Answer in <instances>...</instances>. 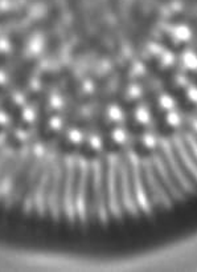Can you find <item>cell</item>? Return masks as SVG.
I'll return each instance as SVG.
<instances>
[{
  "label": "cell",
  "mask_w": 197,
  "mask_h": 272,
  "mask_svg": "<svg viewBox=\"0 0 197 272\" xmlns=\"http://www.w3.org/2000/svg\"><path fill=\"white\" fill-rule=\"evenodd\" d=\"M118 182H119V163L115 154H111L107 159V169H106V190H107V205L110 213L115 218H121L122 209L119 202V191H118Z\"/></svg>",
  "instance_id": "1"
},
{
  "label": "cell",
  "mask_w": 197,
  "mask_h": 272,
  "mask_svg": "<svg viewBox=\"0 0 197 272\" xmlns=\"http://www.w3.org/2000/svg\"><path fill=\"white\" fill-rule=\"evenodd\" d=\"M160 143H162V149H163L164 157H165V163H167L168 169L171 170L173 177L179 181V183L181 184V187L184 188V191H187V193H195V191H196V187H195V184L189 181V178L184 173L183 168L180 166V163H179L176 155H175V151L172 149L171 142H169L168 139H162V142Z\"/></svg>",
  "instance_id": "2"
},
{
  "label": "cell",
  "mask_w": 197,
  "mask_h": 272,
  "mask_svg": "<svg viewBox=\"0 0 197 272\" xmlns=\"http://www.w3.org/2000/svg\"><path fill=\"white\" fill-rule=\"evenodd\" d=\"M130 162H131V180L134 183V195L136 205L144 211L146 214L151 213V203L148 202V197H147L146 188L143 186V178H142V170H140V161H139L138 155L135 153L130 154Z\"/></svg>",
  "instance_id": "3"
},
{
  "label": "cell",
  "mask_w": 197,
  "mask_h": 272,
  "mask_svg": "<svg viewBox=\"0 0 197 272\" xmlns=\"http://www.w3.org/2000/svg\"><path fill=\"white\" fill-rule=\"evenodd\" d=\"M143 168H144V177H146L147 184L148 188L151 190L152 198L156 203L164 206V207H171V199L168 197V194L165 193V190L160 183V181L158 180L154 169H152V161L150 159H144L143 162Z\"/></svg>",
  "instance_id": "4"
},
{
  "label": "cell",
  "mask_w": 197,
  "mask_h": 272,
  "mask_svg": "<svg viewBox=\"0 0 197 272\" xmlns=\"http://www.w3.org/2000/svg\"><path fill=\"white\" fill-rule=\"evenodd\" d=\"M119 182H121L122 203L129 213L136 215L138 214V205H136L134 194H132V188H131L130 170H129L127 163L125 162H122L119 165Z\"/></svg>",
  "instance_id": "5"
},
{
  "label": "cell",
  "mask_w": 197,
  "mask_h": 272,
  "mask_svg": "<svg viewBox=\"0 0 197 272\" xmlns=\"http://www.w3.org/2000/svg\"><path fill=\"white\" fill-rule=\"evenodd\" d=\"M152 163L155 165L156 173L159 174L160 180L163 181V183L167 186V188L169 190V193L173 195V198H175L176 201H183V199H184V193H183L180 188L177 187V184L175 183L173 177L171 176L167 163L164 162V159L162 158V155L154 154V157H152Z\"/></svg>",
  "instance_id": "6"
},
{
  "label": "cell",
  "mask_w": 197,
  "mask_h": 272,
  "mask_svg": "<svg viewBox=\"0 0 197 272\" xmlns=\"http://www.w3.org/2000/svg\"><path fill=\"white\" fill-rule=\"evenodd\" d=\"M173 145L176 147V151L177 154H179V157H180L181 162L184 163L185 168L188 169L189 172H191V174L195 177V180L197 181V163L196 161L193 159L192 155L189 154L188 149L185 147L183 138H180L179 136H176V137L173 138Z\"/></svg>",
  "instance_id": "7"
},
{
  "label": "cell",
  "mask_w": 197,
  "mask_h": 272,
  "mask_svg": "<svg viewBox=\"0 0 197 272\" xmlns=\"http://www.w3.org/2000/svg\"><path fill=\"white\" fill-rule=\"evenodd\" d=\"M172 36L175 38L176 42H188L189 39L192 38V32L188 27L184 24L176 25L173 30H172Z\"/></svg>",
  "instance_id": "8"
},
{
  "label": "cell",
  "mask_w": 197,
  "mask_h": 272,
  "mask_svg": "<svg viewBox=\"0 0 197 272\" xmlns=\"http://www.w3.org/2000/svg\"><path fill=\"white\" fill-rule=\"evenodd\" d=\"M181 61L184 64V67L191 71H196L197 69V54L192 50H185L181 54Z\"/></svg>",
  "instance_id": "9"
},
{
  "label": "cell",
  "mask_w": 197,
  "mask_h": 272,
  "mask_svg": "<svg viewBox=\"0 0 197 272\" xmlns=\"http://www.w3.org/2000/svg\"><path fill=\"white\" fill-rule=\"evenodd\" d=\"M135 120L139 122V124H142V125H147L150 120H151V114H150V110L146 108V106H138V108L135 109Z\"/></svg>",
  "instance_id": "10"
},
{
  "label": "cell",
  "mask_w": 197,
  "mask_h": 272,
  "mask_svg": "<svg viewBox=\"0 0 197 272\" xmlns=\"http://www.w3.org/2000/svg\"><path fill=\"white\" fill-rule=\"evenodd\" d=\"M107 117H109L110 121L121 122L123 121L125 114H123V110L121 109V106L113 104V105H110L109 108H107Z\"/></svg>",
  "instance_id": "11"
},
{
  "label": "cell",
  "mask_w": 197,
  "mask_h": 272,
  "mask_svg": "<svg viewBox=\"0 0 197 272\" xmlns=\"http://www.w3.org/2000/svg\"><path fill=\"white\" fill-rule=\"evenodd\" d=\"M159 105L162 109H165V110H173L175 108V100H173V97L171 94H168V93H163V94H160L159 97Z\"/></svg>",
  "instance_id": "12"
},
{
  "label": "cell",
  "mask_w": 197,
  "mask_h": 272,
  "mask_svg": "<svg viewBox=\"0 0 197 272\" xmlns=\"http://www.w3.org/2000/svg\"><path fill=\"white\" fill-rule=\"evenodd\" d=\"M111 139L118 145H123L127 141V133L126 130L122 128H115L111 132Z\"/></svg>",
  "instance_id": "13"
},
{
  "label": "cell",
  "mask_w": 197,
  "mask_h": 272,
  "mask_svg": "<svg viewBox=\"0 0 197 272\" xmlns=\"http://www.w3.org/2000/svg\"><path fill=\"white\" fill-rule=\"evenodd\" d=\"M165 122H167L168 125L172 126V128H177V126H180L181 124V117L180 114L176 113V112H173V110H169L165 116Z\"/></svg>",
  "instance_id": "14"
},
{
  "label": "cell",
  "mask_w": 197,
  "mask_h": 272,
  "mask_svg": "<svg viewBox=\"0 0 197 272\" xmlns=\"http://www.w3.org/2000/svg\"><path fill=\"white\" fill-rule=\"evenodd\" d=\"M142 142L143 145L148 149H155L156 146V138L155 136L151 133H144L142 136Z\"/></svg>",
  "instance_id": "15"
},
{
  "label": "cell",
  "mask_w": 197,
  "mask_h": 272,
  "mask_svg": "<svg viewBox=\"0 0 197 272\" xmlns=\"http://www.w3.org/2000/svg\"><path fill=\"white\" fill-rule=\"evenodd\" d=\"M160 61H162L164 67H169L175 61V56L171 52H168V50H162L160 52Z\"/></svg>",
  "instance_id": "16"
},
{
  "label": "cell",
  "mask_w": 197,
  "mask_h": 272,
  "mask_svg": "<svg viewBox=\"0 0 197 272\" xmlns=\"http://www.w3.org/2000/svg\"><path fill=\"white\" fill-rule=\"evenodd\" d=\"M142 94V89L138 84H131L127 89V96L129 98H138L139 96Z\"/></svg>",
  "instance_id": "17"
},
{
  "label": "cell",
  "mask_w": 197,
  "mask_h": 272,
  "mask_svg": "<svg viewBox=\"0 0 197 272\" xmlns=\"http://www.w3.org/2000/svg\"><path fill=\"white\" fill-rule=\"evenodd\" d=\"M187 97H188L192 102L197 104V87H195V85H188V87H187Z\"/></svg>",
  "instance_id": "18"
},
{
  "label": "cell",
  "mask_w": 197,
  "mask_h": 272,
  "mask_svg": "<svg viewBox=\"0 0 197 272\" xmlns=\"http://www.w3.org/2000/svg\"><path fill=\"white\" fill-rule=\"evenodd\" d=\"M187 142H188L189 147L192 149L193 155H195V157H196V159H197V139L193 137L192 134L188 133V134H187Z\"/></svg>",
  "instance_id": "19"
},
{
  "label": "cell",
  "mask_w": 197,
  "mask_h": 272,
  "mask_svg": "<svg viewBox=\"0 0 197 272\" xmlns=\"http://www.w3.org/2000/svg\"><path fill=\"white\" fill-rule=\"evenodd\" d=\"M193 128H195V130L197 132V120H195V121H193Z\"/></svg>",
  "instance_id": "20"
}]
</instances>
